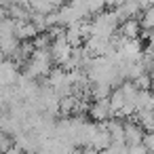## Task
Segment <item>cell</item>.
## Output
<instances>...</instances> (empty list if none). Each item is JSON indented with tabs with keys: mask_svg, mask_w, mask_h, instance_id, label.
I'll use <instances>...</instances> for the list:
<instances>
[{
	"mask_svg": "<svg viewBox=\"0 0 154 154\" xmlns=\"http://www.w3.org/2000/svg\"><path fill=\"white\" fill-rule=\"evenodd\" d=\"M125 143L127 146H139L141 139H143V129L135 122V120H125Z\"/></svg>",
	"mask_w": 154,
	"mask_h": 154,
	"instance_id": "obj_3",
	"label": "cell"
},
{
	"mask_svg": "<svg viewBox=\"0 0 154 154\" xmlns=\"http://www.w3.org/2000/svg\"><path fill=\"white\" fill-rule=\"evenodd\" d=\"M118 17L116 13L110 9V11H101L97 13L93 19H91V36H99V38H112L116 32H118Z\"/></svg>",
	"mask_w": 154,
	"mask_h": 154,
	"instance_id": "obj_1",
	"label": "cell"
},
{
	"mask_svg": "<svg viewBox=\"0 0 154 154\" xmlns=\"http://www.w3.org/2000/svg\"><path fill=\"white\" fill-rule=\"evenodd\" d=\"M89 114H91L93 122H108L114 116V112L110 108V99H95L89 106Z\"/></svg>",
	"mask_w": 154,
	"mask_h": 154,
	"instance_id": "obj_2",
	"label": "cell"
},
{
	"mask_svg": "<svg viewBox=\"0 0 154 154\" xmlns=\"http://www.w3.org/2000/svg\"><path fill=\"white\" fill-rule=\"evenodd\" d=\"M141 146L146 148L148 154H154V133H146L141 139Z\"/></svg>",
	"mask_w": 154,
	"mask_h": 154,
	"instance_id": "obj_8",
	"label": "cell"
},
{
	"mask_svg": "<svg viewBox=\"0 0 154 154\" xmlns=\"http://www.w3.org/2000/svg\"><path fill=\"white\" fill-rule=\"evenodd\" d=\"M28 9L30 13H38V15H51L55 11L51 0H28Z\"/></svg>",
	"mask_w": 154,
	"mask_h": 154,
	"instance_id": "obj_6",
	"label": "cell"
},
{
	"mask_svg": "<svg viewBox=\"0 0 154 154\" xmlns=\"http://www.w3.org/2000/svg\"><path fill=\"white\" fill-rule=\"evenodd\" d=\"M97 154H108V152H106V150H103V152H97Z\"/></svg>",
	"mask_w": 154,
	"mask_h": 154,
	"instance_id": "obj_9",
	"label": "cell"
},
{
	"mask_svg": "<svg viewBox=\"0 0 154 154\" xmlns=\"http://www.w3.org/2000/svg\"><path fill=\"white\" fill-rule=\"evenodd\" d=\"M118 34H120L125 40H135V38H139V34H141V23H139V19H127V21H122V23L118 26Z\"/></svg>",
	"mask_w": 154,
	"mask_h": 154,
	"instance_id": "obj_4",
	"label": "cell"
},
{
	"mask_svg": "<svg viewBox=\"0 0 154 154\" xmlns=\"http://www.w3.org/2000/svg\"><path fill=\"white\" fill-rule=\"evenodd\" d=\"M133 120H135V122L143 129V133H154V110H143V112H137Z\"/></svg>",
	"mask_w": 154,
	"mask_h": 154,
	"instance_id": "obj_5",
	"label": "cell"
},
{
	"mask_svg": "<svg viewBox=\"0 0 154 154\" xmlns=\"http://www.w3.org/2000/svg\"><path fill=\"white\" fill-rule=\"evenodd\" d=\"M13 146V139L7 135V131H0V154H7Z\"/></svg>",
	"mask_w": 154,
	"mask_h": 154,
	"instance_id": "obj_7",
	"label": "cell"
}]
</instances>
